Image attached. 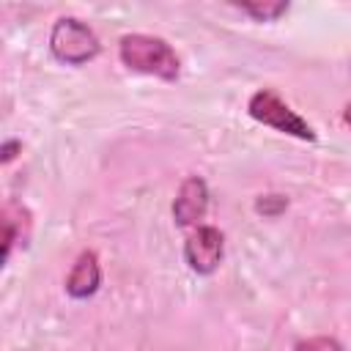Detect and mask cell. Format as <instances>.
Masks as SVG:
<instances>
[{
	"label": "cell",
	"mask_w": 351,
	"mask_h": 351,
	"mask_svg": "<svg viewBox=\"0 0 351 351\" xmlns=\"http://www.w3.org/2000/svg\"><path fill=\"white\" fill-rule=\"evenodd\" d=\"M225 255V236L214 225H197L184 244V261L197 274H211L219 269Z\"/></svg>",
	"instance_id": "obj_4"
},
{
	"label": "cell",
	"mask_w": 351,
	"mask_h": 351,
	"mask_svg": "<svg viewBox=\"0 0 351 351\" xmlns=\"http://www.w3.org/2000/svg\"><path fill=\"white\" fill-rule=\"evenodd\" d=\"M285 208H288V197H282V195H261L255 200V211L261 217H277Z\"/></svg>",
	"instance_id": "obj_9"
},
{
	"label": "cell",
	"mask_w": 351,
	"mask_h": 351,
	"mask_svg": "<svg viewBox=\"0 0 351 351\" xmlns=\"http://www.w3.org/2000/svg\"><path fill=\"white\" fill-rule=\"evenodd\" d=\"M101 285V266H99V258L93 250H85L80 252L77 263L71 266L69 277H66V293L71 299H88L99 291Z\"/></svg>",
	"instance_id": "obj_6"
},
{
	"label": "cell",
	"mask_w": 351,
	"mask_h": 351,
	"mask_svg": "<svg viewBox=\"0 0 351 351\" xmlns=\"http://www.w3.org/2000/svg\"><path fill=\"white\" fill-rule=\"evenodd\" d=\"M247 112L252 121L280 132V134H288V137H296V140H307V143H315V129L296 112L291 110L271 88H261L250 96L247 101Z\"/></svg>",
	"instance_id": "obj_2"
},
{
	"label": "cell",
	"mask_w": 351,
	"mask_h": 351,
	"mask_svg": "<svg viewBox=\"0 0 351 351\" xmlns=\"http://www.w3.org/2000/svg\"><path fill=\"white\" fill-rule=\"evenodd\" d=\"M19 151H22V143H19V140H5V143H3V148H0V162H3V165H8Z\"/></svg>",
	"instance_id": "obj_11"
},
{
	"label": "cell",
	"mask_w": 351,
	"mask_h": 351,
	"mask_svg": "<svg viewBox=\"0 0 351 351\" xmlns=\"http://www.w3.org/2000/svg\"><path fill=\"white\" fill-rule=\"evenodd\" d=\"M118 55H121V63L126 69L165 80V82H173L181 74V60H178L176 49L159 36L126 33L118 41Z\"/></svg>",
	"instance_id": "obj_1"
},
{
	"label": "cell",
	"mask_w": 351,
	"mask_h": 351,
	"mask_svg": "<svg viewBox=\"0 0 351 351\" xmlns=\"http://www.w3.org/2000/svg\"><path fill=\"white\" fill-rule=\"evenodd\" d=\"M3 228H5V244H3V261H8L11 258V250H14V244L22 239H27V230H30V217L27 219H22V222H16V217H14V203H8L5 208H3Z\"/></svg>",
	"instance_id": "obj_7"
},
{
	"label": "cell",
	"mask_w": 351,
	"mask_h": 351,
	"mask_svg": "<svg viewBox=\"0 0 351 351\" xmlns=\"http://www.w3.org/2000/svg\"><path fill=\"white\" fill-rule=\"evenodd\" d=\"M236 8L258 22H277L288 11V3H239Z\"/></svg>",
	"instance_id": "obj_8"
},
{
	"label": "cell",
	"mask_w": 351,
	"mask_h": 351,
	"mask_svg": "<svg viewBox=\"0 0 351 351\" xmlns=\"http://www.w3.org/2000/svg\"><path fill=\"white\" fill-rule=\"evenodd\" d=\"M293 351H343V346H340V340L321 335V337H307V340H299V343L293 346Z\"/></svg>",
	"instance_id": "obj_10"
},
{
	"label": "cell",
	"mask_w": 351,
	"mask_h": 351,
	"mask_svg": "<svg viewBox=\"0 0 351 351\" xmlns=\"http://www.w3.org/2000/svg\"><path fill=\"white\" fill-rule=\"evenodd\" d=\"M49 52L66 66H85L101 52V41L77 16H60L49 33Z\"/></svg>",
	"instance_id": "obj_3"
},
{
	"label": "cell",
	"mask_w": 351,
	"mask_h": 351,
	"mask_svg": "<svg viewBox=\"0 0 351 351\" xmlns=\"http://www.w3.org/2000/svg\"><path fill=\"white\" fill-rule=\"evenodd\" d=\"M208 184L200 176H186L173 200V217L181 228H197L208 211Z\"/></svg>",
	"instance_id": "obj_5"
},
{
	"label": "cell",
	"mask_w": 351,
	"mask_h": 351,
	"mask_svg": "<svg viewBox=\"0 0 351 351\" xmlns=\"http://www.w3.org/2000/svg\"><path fill=\"white\" fill-rule=\"evenodd\" d=\"M343 123L351 129V104H346V107H343Z\"/></svg>",
	"instance_id": "obj_12"
}]
</instances>
